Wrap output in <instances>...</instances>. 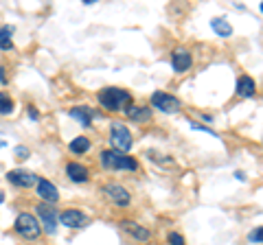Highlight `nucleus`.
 Segmentation results:
<instances>
[{
  "mask_svg": "<svg viewBox=\"0 0 263 245\" xmlns=\"http://www.w3.org/2000/svg\"><path fill=\"white\" fill-rule=\"evenodd\" d=\"M99 103L110 112H119L132 103V94L121 88H103L101 92H99Z\"/></svg>",
  "mask_w": 263,
  "mask_h": 245,
  "instance_id": "obj_1",
  "label": "nucleus"
},
{
  "mask_svg": "<svg viewBox=\"0 0 263 245\" xmlns=\"http://www.w3.org/2000/svg\"><path fill=\"white\" fill-rule=\"evenodd\" d=\"M101 167L108 171H136L138 162L134 158L125 156V153L108 149V151H101Z\"/></svg>",
  "mask_w": 263,
  "mask_h": 245,
  "instance_id": "obj_2",
  "label": "nucleus"
},
{
  "mask_svg": "<svg viewBox=\"0 0 263 245\" xmlns=\"http://www.w3.org/2000/svg\"><path fill=\"white\" fill-rule=\"evenodd\" d=\"M110 142H112V151L119 153H127L134 145V138H132L129 129L123 125V122H112L110 127Z\"/></svg>",
  "mask_w": 263,
  "mask_h": 245,
  "instance_id": "obj_3",
  "label": "nucleus"
},
{
  "mask_svg": "<svg viewBox=\"0 0 263 245\" xmlns=\"http://www.w3.org/2000/svg\"><path fill=\"white\" fill-rule=\"evenodd\" d=\"M15 232L24 239H37L40 234H42V228H40L37 219L29 215V212H22V215L15 219Z\"/></svg>",
  "mask_w": 263,
  "mask_h": 245,
  "instance_id": "obj_4",
  "label": "nucleus"
},
{
  "mask_svg": "<svg viewBox=\"0 0 263 245\" xmlns=\"http://www.w3.org/2000/svg\"><path fill=\"white\" fill-rule=\"evenodd\" d=\"M7 179L13 184V186H20V189H29V186L33 184H37V175L35 173H31V171L27 169H13L7 173Z\"/></svg>",
  "mask_w": 263,
  "mask_h": 245,
  "instance_id": "obj_5",
  "label": "nucleus"
},
{
  "mask_svg": "<svg viewBox=\"0 0 263 245\" xmlns=\"http://www.w3.org/2000/svg\"><path fill=\"white\" fill-rule=\"evenodd\" d=\"M152 105L154 108H158L160 112H167V114H174V112L180 110V101L176 99L174 94H167V92H154Z\"/></svg>",
  "mask_w": 263,
  "mask_h": 245,
  "instance_id": "obj_6",
  "label": "nucleus"
},
{
  "mask_svg": "<svg viewBox=\"0 0 263 245\" xmlns=\"http://www.w3.org/2000/svg\"><path fill=\"white\" fill-rule=\"evenodd\" d=\"M35 210L40 212V221H42L44 230L48 234H55V230H57V215H60V212H57L55 208H51V206H46V203H37Z\"/></svg>",
  "mask_w": 263,
  "mask_h": 245,
  "instance_id": "obj_7",
  "label": "nucleus"
},
{
  "mask_svg": "<svg viewBox=\"0 0 263 245\" xmlns=\"http://www.w3.org/2000/svg\"><path fill=\"white\" fill-rule=\"evenodd\" d=\"M57 221H62V226H66V228H79V226L88 223V217L81 210L70 208V210L60 212V215H57Z\"/></svg>",
  "mask_w": 263,
  "mask_h": 245,
  "instance_id": "obj_8",
  "label": "nucleus"
},
{
  "mask_svg": "<svg viewBox=\"0 0 263 245\" xmlns=\"http://www.w3.org/2000/svg\"><path fill=\"white\" fill-rule=\"evenodd\" d=\"M171 64H174L176 72H186L189 68H191V64H193V57H191L189 51H184V48H176L174 55H171Z\"/></svg>",
  "mask_w": 263,
  "mask_h": 245,
  "instance_id": "obj_9",
  "label": "nucleus"
},
{
  "mask_svg": "<svg viewBox=\"0 0 263 245\" xmlns=\"http://www.w3.org/2000/svg\"><path fill=\"white\" fill-rule=\"evenodd\" d=\"M37 195L44 199V203H55L57 199H60V193H57L55 184L48 182V179H44V177L37 179Z\"/></svg>",
  "mask_w": 263,
  "mask_h": 245,
  "instance_id": "obj_10",
  "label": "nucleus"
},
{
  "mask_svg": "<svg viewBox=\"0 0 263 245\" xmlns=\"http://www.w3.org/2000/svg\"><path fill=\"white\" fill-rule=\"evenodd\" d=\"M105 195H108L110 201H114L117 206H127L129 199H132L127 189H123L121 184H108L105 186Z\"/></svg>",
  "mask_w": 263,
  "mask_h": 245,
  "instance_id": "obj_11",
  "label": "nucleus"
},
{
  "mask_svg": "<svg viewBox=\"0 0 263 245\" xmlns=\"http://www.w3.org/2000/svg\"><path fill=\"white\" fill-rule=\"evenodd\" d=\"M70 116L75 118V120H79V125L90 127V120H92L95 116H99V114L92 108H88V105H79V108H72L70 110Z\"/></svg>",
  "mask_w": 263,
  "mask_h": 245,
  "instance_id": "obj_12",
  "label": "nucleus"
},
{
  "mask_svg": "<svg viewBox=\"0 0 263 245\" xmlns=\"http://www.w3.org/2000/svg\"><path fill=\"white\" fill-rule=\"evenodd\" d=\"M121 228L125 230L127 234H132L136 241H147L149 239V230L143 226H138L136 221H129V219H125V221H121Z\"/></svg>",
  "mask_w": 263,
  "mask_h": 245,
  "instance_id": "obj_13",
  "label": "nucleus"
},
{
  "mask_svg": "<svg viewBox=\"0 0 263 245\" xmlns=\"http://www.w3.org/2000/svg\"><path fill=\"white\" fill-rule=\"evenodd\" d=\"M237 94L243 96V99H250V96L257 94V84H254V79L248 75L239 77V81H237Z\"/></svg>",
  "mask_w": 263,
  "mask_h": 245,
  "instance_id": "obj_14",
  "label": "nucleus"
},
{
  "mask_svg": "<svg viewBox=\"0 0 263 245\" xmlns=\"http://www.w3.org/2000/svg\"><path fill=\"white\" fill-rule=\"evenodd\" d=\"M66 173H68V177L72 179V182H79V184L88 182V169L77 165V162H72V165L66 167Z\"/></svg>",
  "mask_w": 263,
  "mask_h": 245,
  "instance_id": "obj_15",
  "label": "nucleus"
},
{
  "mask_svg": "<svg viewBox=\"0 0 263 245\" xmlns=\"http://www.w3.org/2000/svg\"><path fill=\"white\" fill-rule=\"evenodd\" d=\"M211 27H213V31H215L219 37H230V35H233V27L226 22V18H215L211 22Z\"/></svg>",
  "mask_w": 263,
  "mask_h": 245,
  "instance_id": "obj_16",
  "label": "nucleus"
},
{
  "mask_svg": "<svg viewBox=\"0 0 263 245\" xmlns=\"http://www.w3.org/2000/svg\"><path fill=\"white\" fill-rule=\"evenodd\" d=\"M13 27H0V51H11L13 48Z\"/></svg>",
  "mask_w": 263,
  "mask_h": 245,
  "instance_id": "obj_17",
  "label": "nucleus"
},
{
  "mask_svg": "<svg viewBox=\"0 0 263 245\" xmlns=\"http://www.w3.org/2000/svg\"><path fill=\"white\" fill-rule=\"evenodd\" d=\"M125 114H127L132 120H138V122L152 118V110H149V108H127Z\"/></svg>",
  "mask_w": 263,
  "mask_h": 245,
  "instance_id": "obj_18",
  "label": "nucleus"
},
{
  "mask_svg": "<svg viewBox=\"0 0 263 245\" xmlns=\"http://www.w3.org/2000/svg\"><path fill=\"white\" fill-rule=\"evenodd\" d=\"M68 149H70L72 153H77V156H79V153H86V151L90 149V140H88L86 136H79V138H75V140L68 145Z\"/></svg>",
  "mask_w": 263,
  "mask_h": 245,
  "instance_id": "obj_19",
  "label": "nucleus"
},
{
  "mask_svg": "<svg viewBox=\"0 0 263 245\" xmlns=\"http://www.w3.org/2000/svg\"><path fill=\"white\" fill-rule=\"evenodd\" d=\"M13 112V101H11V96L7 94V92H0V114H11Z\"/></svg>",
  "mask_w": 263,
  "mask_h": 245,
  "instance_id": "obj_20",
  "label": "nucleus"
},
{
  "mask_svg": "<svg viewBox=\"0 0 263 245\" xmlns=\"http://www.w3.org/2000/svg\"><path fill=\"white\" fill-rule=\"evenodd\" d=\"M169 245H186L184 236L178 234V232H169Z\"/></svg>",
  "mask_w": 263,
  "mask_h": 245,
  "instance_id": "obj_21",
  "label": "nucleus"
},
{
  "mask_svg": "<svg viewBox=\"0 0 263 245\" xmlns=\"http://www.w3.org/2000/svg\"><path fill=\"white\" fill-rule=\"evenodd\" d=\"M248 239H250L252 243H261V228H254V230L248 234Z\"/></svg>",
  "mask_w": 263,
  "mask_h": 245,
  "instance_id": "obj_22",
  "label": "nucleus"
},
{
  "mask_svg": "<svg viewBox=\"0 0 263 245\" xmlns=\"http://www.w3.org/2000/svg\"><path fill=\"white\" fill-rule=\"evenodd\" d=\"M15 153H18V158H27V156H29V149H24V147H18V149H15Z\"/></svg>",
  "mask_w": 263,
  "mask_h": 245,
  "instance_id": "obj_23",
  "label": "nucleus"
},
{
  "mask_svg": "<svg viewBox=\"0 0 263 245\" xmlns=\"http://www.w3.org/2000/svg\"><path fill=\"white\" fill-rule=\"evenodd\" d=\"M0 81H3V84L7 81V79H5V68H0Z\"/></svg>",
  "mask_w": 263,
  "mask_h": 245,
  "instance_id": "obj_24",
  "label": "nucleus"
},
{
  "mask_svg": "<svg viewBox=\"0 0 263 245\" xmlns=\"http://www.w3.org/2000/svg\"><path fill=\"white\" fill-rule=\"evenodd\" d=\"M3 201H5V195H3V193H0V203H3Z\"/></svg>",
  "mask_w": 263,
  "mask_h": 245,
  "instance_id": "obj_25",
  "label": "nucleus"
}]
</instances>
